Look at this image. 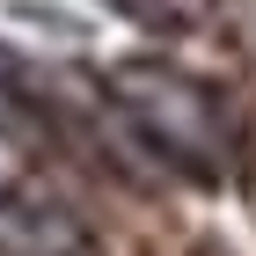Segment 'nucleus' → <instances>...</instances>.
I'll return each instance as SVG.
<instances>
[{
	"instance_id": "2",
	"label": "nucleus",
	"mask_w": 256,
	"mask_h": 256,
	"mask_svg": "<svg viewBox=\"0 0 256 256\" xmlns=\"http://www.w3.org/2000/svg\"><path fill=\"white\" fill-rule=\"evenodd\" d=\"M0 256H88V227L37 183H0Z\"/></svg>"
},
{
	"instance_id": "1",
	"label": "nucleus",
	"mask_w": 256,
	"mask_h": 256,
	"mask_svg": "<svg viewBox=\"0 0 256 256\" xmlns=\"http://www.w3.org/2000/svg\"><path fill=\"white\" fill-rule=\"evenodd\" d=\"M110 88H118V110L132 118V132L146 139L154 154L183 161V168H205V161L227 146L220 102L205 96L190 74H168V66H118Z\"/></svg>"
}]
</instances>
